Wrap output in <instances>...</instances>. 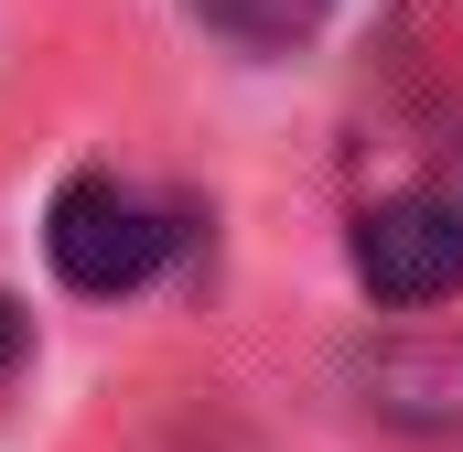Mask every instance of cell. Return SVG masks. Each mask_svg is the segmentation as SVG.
I'll use <instances>...</instances> for the list:
<instances>
[{
    "label": "cell",
    "instance_id": "6da1fadb",
    "mask_svg": "<svg viewBox=\"0 0 463 452\" xmlns=\"http://www.w3.org/2000/svg\"><path fill=\"white\" fill-rule=\"evenodd\" d=\"M43 259H54L65 291L118 302V291H140V280L173 259V216H162L140 184H118V173H65L54 205H43Z\"/></svg>",
    "mask_w": 463,
    "mask_h": 452
},
{
    "label": "cell",
    "instance_id": "7a4b0ae2",
    "mask_svg": "<svg viewBox=\"0 0 463 452\" xmlns=\"http://www.w3.org/2000/svg\"><path fill=\"white\" fill-rule=\"evenodd\" d=\"M345 259H355V280L377 302H399V313L453 302L463 291V205L453 194H377V205H355Z\"/></svg>",
    "mask_w": 463,
    "mask_h": 452
},
{
    "label": "cell",
    "instance_id": "3957f363",
    "mask_svg": "<svg viewBox=\"0 0 463 452\" xmlns=\"http://www.w3.org/2000/svg\"><path fill=\"white\" fill-rule=\"evenodd\" d=\"M227 43L248 54H291V43H313V22H324V0H194Z\"/></svg>",
    "mask_w": 463,
    "mask_h": 452
},
{
    "label": "cell",
    "instance_id": "277c9868",
    "mask_svg": "<svg viewBox=\"0 0 463 452\" xmlns=\"http://www.w3.org/2000/svg\"><path fill=\"white\" fill-rule=\"evenodd\" d=\"M22 344H33V324H22V302H11V291H0V377H11V366H22Z\"/></svg>",
    "mask_w": 463,
    "mask_h": 452
}]
</instances>
